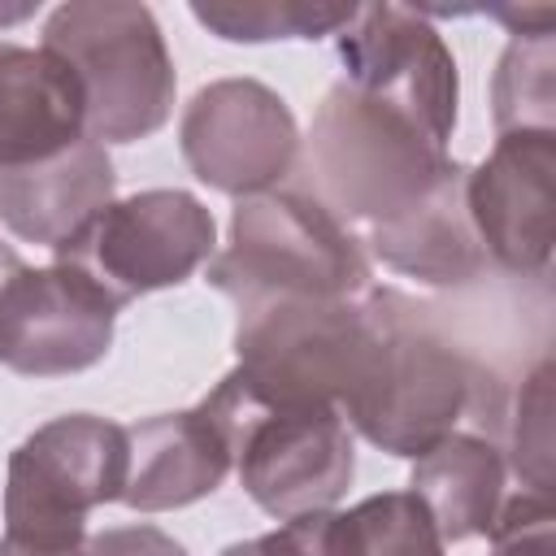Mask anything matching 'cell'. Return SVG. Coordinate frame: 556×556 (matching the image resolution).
Instances as JSON below:
<instances>
[{
    "label": "cell",
    "mask_w": 556,
    "mask_h": 556,
    "mask_svg": "<svg viewBox=\"0 0 556 556\" xmlns=\"http://www.w3.org/2000/svg\"><path fill=\"white\" fill-rule=\"evenodd\" d=\"M465 208L482 256L513 274H547L556 239V130L500 135L465 174Z\"/></svg>",
    "instance_id": "7c38bea8"
},
{
    "label": "cell",
    "mask_w": 556,
    "mask_h": 556,
    "mask_svg": "<svg viewBox=\"0 0 556 556\" xmlns=\"http://www.w3.org/2000/svg\"><path fill=\"white\" fill-rule=\"evenodd\" d=\"M178 148L204 187L243 200L274 191L291 174L300 126L274 87L256 78H217L182 109Z\"/></svg>",
    "instance_id": "9c48e42d"
},
{
    "label": "cell",
    "mask_w": 556,
    "mask_h": 556,
    "mask_svg": "<svg viewBox=\"0 0 556 556\" xmlns=\"http://www.w3.org/2000/svg\"><path fill=\"white\" fill-rule=\"evenodd\" d=\"M22 265H26V261H22V256H17L9 243H0V295H4V287H9V282L22 274Z\"/></svg>",
    "instance_id": "484cf974"
},
{
    "label": "cell",
    "mask_w": 556,
    "mask_h": 556,
    "mask_svg": "<svg viewBox=\"0 0 556 556\" xmlns=\"http://www.w3.org/2000/svg\"><path fill=\"white\" fill-rule=\"evenodd\" d=\"M113 300L70 265L22 274L0 295V365L22 378L83 374L113 348Z\"/></svg>",
    "instance_id": "8fae6325"
},
{
    "label": "cell",
    "mask_w": 556,
    "mask_h": 556,
    "mask_svg": "<svg viewBox=\"0 0 556 556\" xmlns=\"http://www.w3.org/2000/svg\"><path fill=\"white\" fill-rule=\"evenodd\" d=\"M408 491L426 504L443 543L491 534L504 504V456L491 439L452 430L443 443L413 460Z\"/></svg>",
    "instance_id": "e0dca14e"
},
{
    "label": "cell",
    "mask_w": 556,
    "mask_h": 556,
    "mask_svg": "<svg viewBox=\"0 0 556 556\" xmlns=\"http://www.w3.org/2000/svg\"><path fill=\"white\" fill-rule=\"evenodd\" d=\"M478 391L482 378L456 348L404 321L400 313H387L374 374L339 417L378 452L417 460L434 443H443L465 413L478 408Z\"/></svg>",
    "instance_id": "ba28073f"
},
{
    "label": "cell",
    "mask_w": 556,
    "mask_h": 556,
    "mask_svg": "<svg viewBox=\"0 0 556 556\" xmlns=\"http://www.w3.org/2000/svg\"><path fill=\"white\" fill-rule=\"evenodd\" d=\"M208 282L239 308L265 300H356L369 287L361 239L313 195L261 191L230 213V239L208 261Z\"/></svg>",
    "instance_id": "3957f363"
},
{
    "label": "cell",
    "mask_w": 556,
    "mask_h": 556,
    "mask_svg": "<svg viewBox=\"0 0 556 556\" xmlns=\"http://www.w3.org/2000/svg\"><path fill=\"white\" fill-rule=\"evenodd\" d=\"M191 17L208 26L226 43H269V39H321L339 35L356 4H330V0H195Z\"/></svg>",
    "instance_id": "ac0fdd59"
},
{
    "label": "cell",
    "mask_w": 556,
    "mask_h": 556,
    "mask_svg": "<svg viewBox=\"0 0 556 556\" xmlns=\"http://www.w3.org/2000/svg\"><path fill=\"white\" fill-rule=\"evenodd\" d=\"M356 521L361 556H443V539L413 491H382L348 508Z\"/></svg>",
    "instance_id": "ffe728a7"
},
{
    "label": "cell",
    "mask_w": 556,
    "mask_h": 556,
    "mask_svg": "<svg viewBox=\"0 0 556 556\" xmlns=\"http://www.w3.org/2000/svg\"><path fill=\"white\" fill-rule=\"evenodd\" d=\"M117 174L96 139H78L65 152L30 165H0V222L39 248L70 243L100 208L113 204Z\"/></svg>",
    "instance_id": "4fadbf2b"
},
{
    "label": "cell",
    "mask_w": 556,
    "mask_h": 556,
    "mask_svg": "<svg viewBox=\"0 0 556 556\" xmlns=\"http://www.w3.org/2000/svg\"><path fill=\"white\" fill-rule=\"evenodd\" d=\"M217 252L213 213L182 187H152L100 208L70 243L56 248V265L78 269L122 313L130 300L187 282Z\"/></svg>",
    "instance_id": "52a82bcc"
},
{
    "label": "cell",
    "mask_w": 556,
    "mask_h": 556,
    "mask_svg": "<svg viewBox=\"0 0 556 556\" xmlns=\"http://www.w3.org/2000/svg\"><path fill=\"white\" fill-rule=\"evenodd\" d=\"M87 135V104L74 70L26 43H0V165H30Z\"/></svg>",
    "instance_id": "9a60e30c"
},
{
    "label": "cell",
    "mask_w": 556,
    "mask_h": 556,
    "mask_svg": "<svg viewBox=\"0 0 556 556\" xmlns=\"http://www.w3.org/2000/svg\"><path fill=\"white\" fill-rule=\"evenodd\" d=\"M491 556H556V508L547 491L504 495L491 526Z\"/></svg>",
    "instance_id": "603a6c76"
},
{
    "label": "cell",
    "mask_w": 556,
    "mask_h": 556,
    "mask_svg": "<svg viewBox=\"0 0 556 556\" xmlns=\"http://www.w3.org/2000/svg\"><path fill=\"white\" fill-rule=\"evenodd\" d=\"M43 48L56 52L83 87L87 139L135 143L169 122L178 78L148 4L70 0L48 13Z\"/></svg>",
    "instance_id": "277c9868"
},
{
    "label": "cell",
    "mask_w": 556,
    "mask_h": 556,
    "mask_svg": "<svg viewBox=\"0 0 556 556\" xmlns=\"http://www.w3.org/2000/svg\"><path fill=\"white\" fill-rule=\"evenodd\" d=\"M130 469L126 426L65 413L26 434L4 473V534L39 547H83L87 517L122 500Z\"/></svg>",
    "instance_id": "8992f818"
},
{
    "label": "cell",
    "mask_w": 556,
    "mask_h": 556,
    "mask_svg": "<svg viewBox=\"0 0 556 556\" xmlns=\"http://www.w3.org/2000/svg\"><path fill=\"white\" fill-rule=\"evenodd\" d=\"M343 83L413 117L447 148L456 130V61L421 9L356 4V17L334 35Z\"/></svg>",
    "instance_id": "30bf717a"
},
{
    "label": "cell",
    "mask_w": 556,
    "mask_h": 556,
    "mask_svg": "<svg viewBox=\"0 0 556 556\" xmlns=\"http://www.w3.org/2000/svg\"><path fill=\"white\" fill-rule=\"evenodd\" d=\"M0 556H87V543L83 547H39V543H22L13 534L0 539Z\"/></svg>",
    "instance_id": "d4e9b609"
},
{
    "label": "cell",
    "mask_w": 556,
    "mask_h": 556,
    "mask_svg": "<svg viewBox=\"0 0 556 556\" xmlns=\"http://www.w3.org/2000/svg\"><path fill=\"white\" fill-rule=\"evenodd\" d=\"M252 547L256 556H361L352 513H334V508L287 517L278 530L252 539Z\"/></svg>",
    "instance_id": "7402d4cb"
},
{
    "label": "cell",
    "mask_w": 556,
    "mask_h": 556,
    "mask_svg": "<svg viewBox=\"0 0 556 556\" xmlns=\"http://www.w3.org/2000/svg\"><path fill=\"white\" fill-rule=\"evenodd\" d=\"M513 465L530 491H552V365L547 361L526 378L517 395Z\"/></svg>",
    "instance_id": "44dd1931"
},
{
    "label": "cell",
    "mask_w": 556,
    "mask_h": 556,
    "mask_svg": "<svg viewBox=\"0 0 556 556\" xmlns=\"http://www.w3.org/2000/svg\"><path fill=\"white\" fill-rule=\"evenodd\" d=\"M387 334V300H265L239 308L235 352L274 408H339L365 387Z\"/></svg>",
    "instance_id": "7a4b0ae2"
},
{
    "label": "cell",
    "mask_w": 556,
    "mask_h": 556,
    "mask_svg": "<svg viewBox=\"0 0 556 556\" xmlns=\"http://www.w3.org/2000/svg\"><path fill=\"white\" fill-rule=\"evenodd\" d=\"M87 556H187L178 539H169L156 526H113L87 539Z\"/></svg>",
    "instance_id": "cb8c5ba5"
},
{
    "label": "cell",
    "mask_w": 556,
    "mask_h": 556,
    "mask_svg": "<svg viewBox=\"0 0 556 556\" xmlns=\"http://www.w3.org/2000/svg\"><path fill=\"white\" fill-rule=\"evenodd\" d=\"M126 443H130V469H126L122 504L135 513L187 508L213 495L235 465L222 430L200 404L135 421L126 430Z\"/></svg>",
    "instance_id": "5bb4252c"
},
{
    "label": "cell",
    "mask_w": 556,
    "mask_h": 556,
    "mask_svg": "<svg viewBox=\"0 0 556 556\" xmlns=\"http://www.w3.org/2000/svg\"><path fill=\"white\" fill-rule=\"evenodd\" d=\"M456 161L400 109L334 83L313 113L308 174L313 200L334 222L382 226L426 200Z\"/></svg>",
    "instance_id": "6da1fadb"
},
{
    "label": "cell",
    "mask_w": 556,
    "mask_h": 556,
    "mask_svg": "<svg viewBox=\"0 0 556 556\" xmlns=\"http://www.w3.org/2000/svg\"><path fill=\"white\" fill-rule=\"evenodd\" d=\"M552 35H513L495 70V130H552Z\"/></svg>",
    "instance_id": "d6986e66"
},
{
    "label": "cell",
    "mask_w": 556,
    "mask_h": 556,
    "mask_svg": "<svg viewBox=\"0 0 556 556\" xmlns=\"http://www.w3.org/2000/svg\"><path fill=\"white\" fill-rule=\"evenodd\" d=\"M200 408L222 430L235 473L256 508L287 521L330 508L356 473L352 430L339 408H274L230 369Z\"/></svg>",
    "instance_id": "5b68a950"
},
{
    "label": "cell",
    "mask_w": 556,
    "mask_h": 556,
    "mask_svg": "<svg viewBox=\"0 0 556 556\" xmlns=\"http://www.w3.org/2000/svg\"><path fill=\"white\" fill-rule=\"evenodd\" d=\"M465 174L469 169L456 161V169L426 200H417L408 213L382 226H369L365 230L369 252L387 269L430 282V287H460L478 278L486 256H482V243L465 208Z\"/></svg>",
    "instance_id": "2e32d148"
}]
</instances>
